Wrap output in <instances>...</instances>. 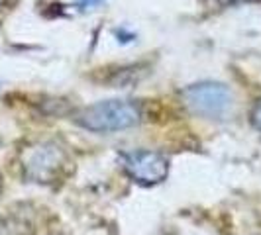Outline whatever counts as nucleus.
Masks as SVG:
<instances>
[{
  "label": "nucleus",
  "instance_id": "obj_1",
  "mask_svg": "<svg viewBox=\"0 0 261 235\" xmlns=\"http://www.w3.org/2000/svg\"><path fill=\"white\" fill-rule=\"evenodd\" d=\"M142 118L140 108L130 100H106L87 106L77 116L79 126L96 133H110L134 128Z\"/></svg>",
  "mask_w": 261,
  "mask_h": 235
},
{
  "label": "nucleus",
  "instance_id": "obj_2",
  "mask_svg": "<svg viewBox=\"0 0 261 235\" xmlns=\"http://www.w3.org/2000/svg\"><path fill=\"white\" fill-rule=\"evenodd\" d=\"M183 100L187 108L196 114L210 120H224L230 114L234 96L230 89L222 82H198L185 89Z\"/></svg>",
  "mask_w": 261,
  "mask_h": 235
},
{
  "label": "nucleus",
  "instance_id": "obj_3",
  "mask_svg": "<svg viewBox=\"0 0 261 235\" xmlns=\"http://www.w3.org/2000/svg\"><path fill=\"white\" fill-rule=\"evenodd\" d=\"M120 161L124 170L138 183L157 184L169 174V161L157 151H132L124 153Z\"/></svg>",
  "mask_w": 261,
  "mask_h": 235
},
{
  "label": "nucleus",
  "instance_id": "obj_4",
  "mask_svg": "<svg viewBox=\"0 0 261 235\" xmlns=\"http://www.w3.org/2000/svg\"><path fill=\"white\" fill-rule=\"evenodd\" d=\"M65 161L63 151L53 143L34 147L26 157V172L30 179L38 183H49Z\"/></svg>",
  "mask_w": 261,
  "mask_h": 235
},
{
  "label": "nucleus",
  "instance_id": "obj_5",
  "mask_svg": "<svg viewBox=\"0 0 261 235\" xmlns=\"http://www.w3.org/2000/svg\"><path fill=\"white\" fill-rule=\"evenodd\" d=\"M251 120H253V126L261 131V104L255 106V110H253V114H251Z\"/></svg>",
  "mask_w": 261,
  "mask_h": 235
},
{
  "label": "nucleus",
  "instance_id": "obj_6",
  "mask_svg": "<svg viewBox=\"0 0 261 235\" xmlns=\"http://www.w3.org/2000/svg\"><path fill=\"white\" fill-rule=\"evenodd\" d=\"M222 4H236V2H242V0H220Z\"/></svg>",
  "mask_w": 261,
  "mask_h": 235
}]
</instances>
